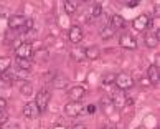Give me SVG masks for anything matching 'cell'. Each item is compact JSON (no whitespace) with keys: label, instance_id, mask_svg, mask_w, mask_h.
<instances>
[{"label":"cell","instance_id":"obj_5","mask_svg":"<svg viewBox=\"0 0 160 129\" xmlns=\"http://www.w3.org/2000/svg\"><path fill=\"white\" fill-rule=\"evenodd\" d=\"M126 101H127V96H126V91H121L117 90L114 95H112V106H114L116 109H122L124 106H126Z\"/></svg>","mask_w":160,"mask_h":129},{"label":"cell","instance_id":"obj_35","mask_svg":"<svg viewBox=\"0 0 160 129\" xmlns=\"http://www.w3.org/2000/svg\"><path fill=\"white\" fill-rule=\"evenodd\" d=\"M53 129H66V127H64L63 124H55V126H53Z\"/></svg>","mask_w":160,"mask_h":129},{"label":"cell","instance_id":"obj_29","mask_svg":"<svg viewBox=\"0 0 160 129\" xmlns=\"http://www.w3.org/2000/svg\"><path fill=\"white\" fill-rule=\"evenodd\" d=\"M149 27H153L155 30H158L160 28V23H158V18H153V20H150V23H149Z\"/></svg>","mask_w":160,"mask_h":129},{"label":"cell","instance_id":"obj_36","mask_svg":"<svg viewBox=\"0 0 160 129\" xmlns=\"http://www.w3.org/2000/svg\"><path fill=\"white\" fill-rule=\"evenodd\" d=\"M101 129H112V127H111V126H102Z\"/></svg>","mask_w":160,"mask_h":129},{"label":"cell","instance_id":"obj_21","mask_svg":"<svg viewBox=\"0 0 160 129\" xmlns=\"http://www.w3.org/2000/svg\"><path fill=\"white\" fill-rule=\"evenodd\" d=\"M32 61L30 60H18L17 58V66H18V70H23V71H30V68H32Z\"/></svg>","mask_w":160,"mask_h":129},{"label":"cell","instance_id":"obj_10","mask_svg":"<svg viewBox=\"0 0 160 129\" xmlns=\"http://www.w3.org/2000/svg\"><path fill=\"white\" fill-rule=\"evenodd\" d=\"M149 23H150V18L147 15H139L137 18L132 22V27H134V30H137V32H144L149 28Z\"/></svg>","mask_w":160,"mask_h":129},{"label":"cell","instance_id":"obj_15","mask_svg":"<svg viewBox=\"0 0 160 129\" xmlns=\"http://www.w3.org/2000/svg\"><path fill=\"white\" fill-rule=\"evenodd\" d=\"M101 56V50L98 48V46H88V48H84V58H88V60H98V58Z\"/></svg>","mask_w":160,"mask_h":129},{"label":"cell","instance_id":"obj_20","mask_svg":"<svg viewBox=\"0 0 160 129\" xmlns=\"http://www.w3.org/2000/svg\"><path fill=\"white\" fill-rule=\"evenodd\" d=\"M114 33H116V30L111 25H108V27H104L102 30H101V37H102V40H109V38L114 37Z\"/></svg>","mask_w":160,"mask_h":129},{"label":"cell","instance_id":"obj_4","mask_svg":"<svg viewBox=\"0 0 160 129\" xmlns=\"http://www.w3.org/2000/svg\"><path fill=\"white\" fill-rule=\"evenodd\" d=\"M82 111H84V106H82L81 101H69L66 106H64V114L69 116V118H76L79 116Z\"/></svg>","mask_w":160,"mask_h":129},{"label":"cell","instance_id":"obj_2","mask_svg":"<svg viewBox=\"0 0 160 129\" xmlns=\"http://www.w3.org/2000/svg\"><path fill=\"white\" fill-rule=\"evenodd\" d=\"M15 55L18 60H30L32 55H33V45L30 42H25V43H20L18 46L15 48Z\"/></svg>","mask_w":160,"mask_h":129},{"label":"cell","instance_id":"obj_8","mask_svg":"<svg viewBox=\"0 0 160 129\" xmlns=\"http://www.w3.org/2000/svg\"><path fill=\"white\" fill-rule=\"evenodd\" d=\"M25 22H27L25 15H12L8 18V28H12V30H22Z\"/></svg>","mask_w":160,"mask_h":129},{"label":"cell","instance_id":"obj_12","mask_svg":"<svg viewBox=\"0 0 160 129\" xmlns=\"http://www.w3.org/2000/svg\"><path fill=\"white\" fill-rule=\"evenodd\" d=\"M68 38L71 43H79L82 40V28L79 25H73L69 28V33H68Z\"/></svg>","mask_w":160,"mask_h":129},{"label":"cell","instance_id":"obj_7","mask_svg":"<svg viewBox=\"0 0 160 129\" xmlns=\"http://www.w3.org/2000/svg\"><path fill=\"white\" fill-rule=\"evenodd\" d=\"M23 116H25V118H28V119L38 118V116H40V109H38V106H37V103H35V101L27 103L25 108H23Z\"/></svg>","mask_w":160,"mask_h":129},{"label":"cell","instance_id":"obj_14","mask_svg":"<svg viewBox=\"0 0 160 129\" xmlns=\"http://www.w3.org/2000/svg\"><path fill=\"white\" fill-rule=\"evenodd\" d=\"M51 85H53V88H56V90H64V88H68L69 80L64 75H56L55 78H53Z\"/></svg>","mask_w":160,"mask_h":129},{"label":"cell","instance_id":"obj_3","mask_svg":"<svg viewBox=\"0 0 160 129\" xmlns=\"http://www.w3.org/2000/svg\"><path fill=\"white\" fill-rule=\"evenodd\" d=\"M50 99H51V93L50 90H40V93L37 95V99H35V103H37V106L40 109V113H43V111L48 108V103H50Z\"/></svg>","mask_w":160,"mask_h":129},{"label":"cell","instance_id":"obj_9","mask_svg":"<svg viewBox=\"0 0 160 129\" xmlns=\"http://www.w3.org/2000/svg\"><path fill=\"white\" fill-rule=\"evenodd\" d=\"M84 86H81V85H76V86H71L69 90H68V98L71 99V101H81V98L84 96Z\"/></svg>","mask_w":160,"mask_h":129},{"label":"cell","instance_id":"obj_26","mask_svg":"<svg viewBox=\"0 0 160 129\" xmlns=\"http://www.w3.org/2000/svg\"><path fill=\"white\" fill-rule=\"evenodd\" d=\"M28 76H30V73H28V71H23V70H18V73H17V75L13 76V78H15V81H17V80H27Z\"/></svg>","mask_w":160,"mask_h":129},{"label":"cell","instance_id":"obj_30","mask_svg":"<svg viewBox=\"0 0 160 129\" xmlns=\"http://www.w3.org/2000/svg\"><path fill=\"white\" fill-rule=\"evenodd\" d=\"M96 104H89V106H88L86 108V111H88V114H94V113H96Z\"/></svg>","mask_w":160,"mask_h":129},{"label":"cell","instance_id":"obj_28","mask_svg":"<svg viewBox=\"0 0 160 129\" xmlns=\"http://www.w3.org/2000/svg\"><path fill=\"white\" fill-rule=\"evenodd\" d=\"M10 85H12L10 81H7V80L3 78V76H0V90H3V88H8Z\"/></svg>","mask_w":160,"mask_h":129},{"label":"cell","instance_id":"obj_37","mask_svg":"<svg viewBox=\"0 0 160 129\" xmlns=\"http://www.w3.org/2000/svg\"><path fill=\"white\" fill-rule=\"evenodd\" d=\"M2 13H3V7L0 5V15H2Z\"/></svg>","mask_w":160,"mask_h":129},{"label":"cell","instance_id":"obj_23","mask_svg":"<svg viewBox=\"0 0 160 129\" xmlns=\"http://www.w3.org/2000/svg\"><path fill=\"white\" fill-rule=\"evenodd\" d=\"M71 58H73L74 61H81L82 58H84V50H78V48H74L73 51H71Z\"/></svg>","mask_w":160,"mask_h":129},{"label":"cell","instance_id":"obj_22","mask_svg":"<svg viewBox=\"0 0 160 129\" xmlns=\"http://www.w3.org/2000/svg\"><path fill=\"white\" fill-rule=\"evenodd\" d=\"M20 93L23 96H30L32 93H33V85L30 83V81H27V83H23L22 86H20Z\"/></svg>","mask_w":160,"mask_h":129},{"label":"cell","instance_id":"obj_27","mask_svg":"<svg viewBox=\"0 0 160 129\" xmlns=\"http://www.w3.org/2000/svg\"><path fill=\"white\" fill-rule=\"evenodd\" d=\"M7 121H8V114L5 113V111H0V127H2Z\"/></svg>","mask_w":160,"mask_h":129},{"label":"cell","instance_id":"obj_34","mask_svg":"<svg viewBox=\"0 0 160 129\" xmlns=\"http://www.w3.org/2000/svg\"><path fill=\"white\" fill-rule=\"evenodd\" d=\"M71 129H86L84 126H82V124H74L73 127H71Z\"/></svg>","mask_w":160,"mask_h":129},{"label":"cell","instance_id":"obj_33","mask_svg":"<svg viewBox=\"0 0 160 129\" xmlns=\"http://www.w3.org/2000/svg\"><path fill=\"white\" fill-rule=\"evenodd\" d=\"M5 106H7V101H5L3 98H0V111H3Z\"/></svg>","mask_w":160,"mask_h":129},{"label":"cell","instance_id":"obj_19","mask_svg":"<svg viewBox=\"0 0 160 129\" xmlns=\"http://www.w3.org/2000/svg\"><path fill=\"white\" fill-rule=\"evenodd\" d=\"M78 2H73V0H66L64 2V12H66L68 15H71V13H74L76 12V8H78Z\"/></svg>","mask_w":160,"mask_h":129},{"label":"cell","instance_id":"obj_38","mask_svg":"<svg viewBox=\"0 0 160 129\" xmlns=\"http://www.w3.org/2000/svg\"><path fill=\"white\" fill-rule=\"evenodd\" d=\"M137 129H139V127H137Z\"/></svg>","mask_w":160,"mask_h":129},{"label":"cell","instance_id":"obj_17","mask_svg":"<svg viewBox=\"0 0 160 129\" xmlns=\"http://www.w3.org/2000/svg\"><path fill=\"white\" fill-rule=\"evenodd\" d=\"M109 25L114 28V30H117V28H122L124 25H126V23H124V18L121 15H112V18H111V23Z\"/></svg>","mask_w":160,"mask_h":129},{"label":"cell","instance_id":"obj_6","mask_svg":"<svg viewBox=\"0 0 160 129\" xmlns=\"http://www.w3.org/2000/svg\"><path fill=\"white\" fill-rule=\"evenodd\" d=\"M147 80H149V83L152 86H157L158 85V81H160V70L155 63L150 64L149 70H147Z\"/></svg>","mask_w":160,"mask_h":129},{"label":"cell","instance_id":"obj_16","mask_svg":"<svg viewBox=\"0 0 160 129\" xmlns=\"http://www.w3.org/2000/svg\"><path fill=\"white\" fill-rule=\"evenodd\" d=\"M158 42H160V33L158 35H155V33H147L145 35V45L149 46V48H157Z\"/></svg>","mask_w":160,"mask_h":129},{"label":"cell","instance_id":"obj_13","mask_svg":"<svg viewBox=\"0 0 160 129\" xmlns=\"http://www.w3.org/2000/svg\"><path fill=\"white\" fill-rule=\"evenodd\" d=\"M32 58H33V61H37V63H46L50 60V51H48V48H38L37 51H33Z\"/></svg>","mask_w":160,"mask_h":129},{"label":"cell","instance_id":"obj_18","mask_svg":"<svg viewBox=\"0 0 160 129\" xmlns=\"http://www.w3.org/2000/svg\"><path fill=\"white\" fill-rule=\"evenodd\" d=\"M10 64H12V60L8 56H0V75L7 73V70L10 68Z\"/></svg>","mask_w":160,"mask_h":129},{"label":"cell","instance_id":"obj_31","mask_svg":"<svg viewBox=\"0 0 160 129\" xmlns=\"http://www.w3.org/2000/svg\"><path fill=\"white\" fill-rule=\"evenodd\" d=\"M126 5H127V7H130V8H132V7H137V5H139V2H137V0H129V2H126Z\"/></svg>","mask_w":160,"mask_h":129},{"label":"cell","instance_id":"obj_1","mask_svg":"<svg viewBox=\"0 0 160 129\" xmlns=\"http://www.w3.org/2000/svg\"><path fill=\"white\" fill-rule=\"evenodd\" d=\"M114 83H116V86L119 88L121 91H127V90H130V88H134L135 81H134V78L129 73H119V75H116Z\"/></svg>","mask_w":160,"mask_h":129},{"label":"cell","instance_id":"obj_32","mask_svg":"<svg viewBox=\"0 0 160 129\" xmlns=\"http://www.w3.org/2000/svg\"><path fill=\"white\" fill-rule=\"evenodd\" d=\"M2 129H20L18 124H8V126H2Z\"/></svg>","mask_w":160,"mask_h":129},{"label":"cell","instance_id":"obj_24","mask_svg":"<svg viewBox=\"0 0 160 129\" xmlns=\"http://www.w3.org/2000/svg\"><path fill=\"white\" fill-rule=\"evenodd\" d=\"M114 80H116V73H111V75H106V76H102L101 83H102L104 86H109V85L114 83Z\"/></svg>","mask_w":160,"mask_h":129},{"label":"cell","instance_id":"obj_25","mask_svg":"<svg viewBox=\"0 0 160 129\" xmlns=\"http://www.w3.org/2000/svg\"><path fill=\"white\" fill-rule=\"evenodd\" d=\"M102 13V5L101 3H94L92 8H91V17H99Z\"/></svg>","mask_w":160,"mask_h":129},{"label":"cell","instance_id":"obj_11","mask_svg":"<svg viewBox=\"0 0 160 129\" xmlns=\"http://www.w3.org/2000/svg\"><path fill=\"white\" fill-rule=\"evenodd\" d=\"M119 45L126 50H135L137 48V42L132 35H121L119 37Z\"/></svg>","mask_w":160,"mask_h":129}]
</instances>
